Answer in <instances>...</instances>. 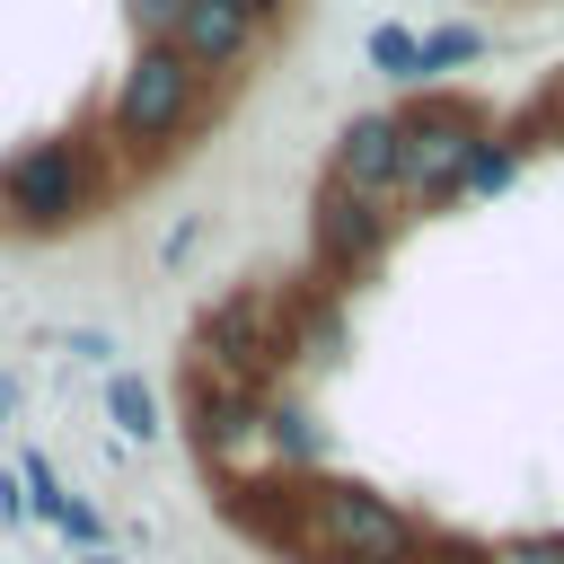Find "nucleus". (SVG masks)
<instances>
[{"label": "nucleus", "mask_w": 564, "mask_h": 564, "mask_svg": "<svg viewBox=\"0 0 564 564\" xmlns=\"http://www.w3.org/2000/svg\"><path fill=\"white\" fill-rule=\"evenodd\" d=\"M432 529L388 502L379 485H352V476H326L300 494V555L317 564H423Z\"/></svg>", "instance_id": "1"}, {"label": "nucleus", "mask_w": 564, "mask_h": 564, "mask_svg": "<svg viewBox=\"0 0 564 564\" xmlns=\"http://www.w3.org/2000/svg\"><path fill=\"white\" fill-rule=\"evenodd\" d=\"M106 176H97V150L70 141V132H44V141H18L0 159V220L26 229V238H53V229H79L97 212Z\"/></svg>", "instance_id": "2"}, {"label": "nucleus", "mask_w": 564, "mask_h": 564, "mask_svg": "<svg viewBox=\"0 0 564 564\" xmlns=\"http://www.w3.org/2000/svg\"><path fill=\"white\" fill-rule=\"evenodd\" d=\"M194 115H203V70L176 44H132V62H123V79L106 97V132L132 159H159V150H176L194 132Z\"/></svg>", "instance_id": "3"}, {"label": "nucleus", "mask_w": 564, "mask_h": 564, "mask_svg": "<svg viewBox=\"0 0 564 564\" xmlns=\"http://www.w3.org/2000/svg\"><path fill=\"white\" fill-rule=\"evenodd\" d=\"M282 352H291L282 300H264V291H229V300H212V308L194 317V361H185V370L273 397V370H282Z\"/></svg>", "instance_id": "4"}, {"label": "nucleus", "mask_w": 564, "mask_h": 564, "mask_svg": "<svg viewBox=\"0 0 564 564\" xmlns=\"http://www.w3.org/2000/svg\"><path fill=\"white\" fill-rule=\"evenodd\" d=\"M397 132H405V203H449L467 185V150L485 123L458 97H414L397 106Z\"/></svg>", "instance_id": "5"}, {"label": "nucleus", "mask_w": 564, "mask_h": 564, "mask_svg": "<svg viewBox=\"0 0 564 564\" xmlns=\"http://www.w3.org/2000/svg\"><path fill=\"white\" fill-rule=\"evenodd\" d=\"M256 414H264V397L256 388H229V379H203V370H185V449L212 467V476H229V485H247V476H264L256 467Z\"/></svg>", "instance_id": "6"}, {"label": "nucleus", "mask_w": 564, "mask_h": 564, "mask_svg": "<svg viewBox=\"0 0 564 564\" xmlns=\"http://www.w3.org/2000/svg\"><path fill=\"white\" fill-rule=\"evenodd\" d=\"M388 229H397V212L370 203V194H352V185H335V176L308 194V264H317L326 282L370 273V264L388 256Z\"/></svg>", "instance_id": "7"}, {"label": "nucleus", "mask_w": 564, "mask_h": 564, "mask_svg": "<svg viewBox=\"0 0 564 564\" xmlns=\"http://www.w3.org/2000/svg\"><path fill=\"white\" fill-rule=\"evenodd\" d=\"M167 44H176V53H185L203 79H229V70H247V62H256L264 26L247 18V0H185Z\"/></svg>", "instance_id": "8"}, {"label": "nucleus", "mask_w": 564, "mask_h": 564, "mask_svg": "<svg viewBox=\"0 0 564 564\" xmlns=\"http://www.w3.org/2000/svg\"><path fill=\"white\" fill-rule=\"evenodd\" d=\"M326 176L370 194V203H405V132H397V115H352L335 132V167Z\"/></svg>", "instance_id": "9"}, {"label": "nucleus", "mask_w": 564, "mask_h": 564, "mask_svg": "<svg viewBox=\"0 0 564 564\" xmlns=\"http://www.w3.org/2000/svg\"><path fill=\"white\" fill-rule=\"evenodd\" d=\"M317 458H326V423H317L300 397H264V414H256V467L300 485Z\"/></svg>", "instance_id": "10"}, {"label": "nucleus", "mask_w": 564, "mask_h": 564, "mask_svg": "<svg viewBox=\"0 0 564 564\" xmlns=\"http://www.w3.org/2000/svg\"><path fill=\"white\" fill-rule=\"evenodd\" d=\"M300 494H308V485H291V476H247V485L220 494V511H229L247 538H264V546H300Z\"/></svg>", "instance_id": "11"}, {"label": "nucleus", "mask_w": 564, "mask_h": 564, "mask_svg": "<svg viewBox=\"0 0 564 564\" xmlns=\"http://www.w3.org/2000/svg\"><path fill=\"white\" fill-rule=\"evenodd\" d=\"M106 423L141 449V441H159L167 432V414H159V388L141 379V370H106Z\"/></svg>", "instance_id": "12"}, {"label": "nucleus", "mask_w": 564, "mask_h": 564, "mask_svg": "<svg viewBox=\"0 0 564 564\" xmlns=\"http://www.w3.org/2000/svg\"><path fill=\"white\" fill-rule=\"evenodd\" d=\"M361 53H370V70H379V79H397V88H423V35H414V26L379 18Z\"/></svg>", "instance_id": "13"}, {"label": "nucleus", "mask_w": 564, "mask_h": 564, "mask_svg": "<svg viewBox=\"0 0 564 564\" xmlns=\"http://www.w3.org/2000/svg\"><path fill=\"white\" fill-rule=\"evenodd\" d=\"M467 62H485V26H476V18L423 26V79H449V70H467Z\"/></svg>", "instance_id": "14"}, {"label": "nucleus", "mask_w": 564, "mask_h": 564, "mask_svg": "<svg viewBox=\"0 0 564 564\" xmlns=\"http://www.w3.org/2000/svg\"><path fill=\"white\" fill-rule=\"evenodd\" d=\"M520 167H529V150H520L511 132H476V150H467V185H458V194H502Z\"/></svg>", "instance_id": "15"}, {"label": "nucleus", "mask_w": 564, "mask_h": 564, "mask_svg": "<svg viewBox=\"0 0 564 564\" xmlns=\"http://www.w3.org/2000/svg\"><path fill=\"white\" fill-rule=\"evenodd\" d=\"M53 529H62V538H70L79 555H97V546H106V511H97V502H79V494H70V502L53 511Z\"/></svg>", "instance_id": "16"}, {"label": "nucleus", "mask_w": 564, "mask_h": 564, "mask_svg": "<svg viewBox=\"0 0 564 564\" xmlns=\"http://www.w3.org/2000/svg\"><path fill=\"white\" fill-rule=\"evenodd\" d=\"M176 9H185V0H123V18H132L141 44H167V35H176Z\"/></svg>", "instance_id": "17"}, {"label": "nucleus", "mask_w": 564, "mask_h": 564, "mask_svg": "<svg viewBox=\"0 0 564 564\" xmlns=\"http://www.w3.org/2000/svg\"><path fill=\"white\" fill-rule=\"evenodd\" d=\"M494 564H564V538H511L494 546Z\"/></svg>", "instance_id": "18"}, {"label": "nucleus", "mask_w": 564, "mask_h": 564, "mask_svg": "<svg viewBox=\"0 0 564 564\" xmlns=\"http://www.w3.org/2000/svg\"><path fill=\"white\" fill-rule=\"evenodd\" d=\"M423 564H494V546H467V538H432Z\"/></svg>", "instance_id": "19"}, {"label": "nucleus", "mask_w": 564, "mask_h": 564, "mask_svg": "<svg viewBox=\"0 0 564 564\" xmlns=\"http://www.w3.org/2000/svg\"><path fill=\"white\" fill-rule=\"evenodd\" d=\"M194 247H203V220H176V229H167V238H159V264H185V256H194Z\"/></svg>", "instance_id": "20"}, {"label": "nucleus", "mask_w": 564, "mask_h": 564, "mask_svg": "<svg viewBox=\"0 0 564 564\" xmlns=\"http://www.w3.org/2000/svg\"><path fill=\"white\" fill-rule=\"evenodd\" d=\"M0 520H9V529H26V485H18V476H0Z\"/></svg>", "instance_id": "21"}, {"label": "nucleus", "mask_w": 564, "mask_h": 564, "mask_svg": "<svg viewBox=\"0 0 564 564\" xmlns=\"http://www.w3.org/2000/svg\"><path fill=\"white\" fill-rule=\"evenodd\" d=\"M282 9H291V0H247V18H256V26H273Z\"/></svg>", "instance_id": "22"}, {"label": "nucleus", "mask_w": 564, "mask_h": 564, "mask_svg": "<svg viewBox=\"0 0 564 564\" xmlns=\"http://www.w3.org/2000/svg\"><path fill=\"white\" fill-rule=\"evenodd\" d=\"M9 405H18V379H0V414H9Z\"/></svg>", "instance_id": "23"}, {"label": "nucleus", "mask_w": 564, "mask_h": 564, "mask_svg": "<svg viewBox=\"0 0 564 564\" xmlns=\"http://www.w3.org/2000/svg\"><path fill=\"white\" fill-rule=\"evenodd\" d=\"M79 564H123V555H115V546H97V555H79Z\"/></svg>", "instance_id": "24"}]
</instances>
